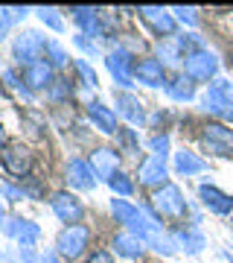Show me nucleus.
I'll return each instance as SVG.
<instances>
[{"label": "nucleus", "mask_w": 233, "mask_h": 263, "mask_svg": "<svg viewBox=\"0 0 233 263\" xmlns=\"http://www.w3.org/2000/svg\"><path fill=\"white\" fill-rule=\"evenodd\" d=\"M84 263H114V257L108 252H102V249H96V252H91L84 257Z\"/></svg>", "instance_id": "40"}, {"label": "nucleus", "mask_w": 233, "mask_h": 263, "mask_svg": "<svg viewBox=\"0 0 233 263\" xmlns=\"http://www.w3.org/2000/svg\"><path fill=\"white\" fill-rule=\"evenodd\" d=\"M50 208H53V214L58 216V222H65V226H82L84 205H82V199L73 196L70 190H56V193L50 196Z\"/></svg>", "instance_id": "8"}, {"label": "nucleus", "mask_w": 233, "mask_h": 263, "mask_svg": "<svg viewBox=\"0 0 233 263\" xmlns=\"http://www.w3.org/2000/svg\"><path fill=\"white\" fill-rule=\"evenodd\" d=\"M155 59H158L163 67L184 65V50H181V44H178V38H163V41H158V47H155Z\"/></svg>", "instance_id": "24"}, {"label": "nucleus", "mask_w": 233, "mask_h": 263, "mask_svg": "<svg viewBox=\"0 0 233 263\" xmlns=\"http://www.w3.org/2000/svg\"><path fill=\"white\" fill-rule=\"evenodd\" d=\"M73 44H76L79 50H82L84 56H91V59H99V56H102V50H99V44H96L93 38L82 35V32H79V35H73Z\"/></svg>", "instance_id": "34"}, {"label": "nucleus", "mask_w": 233, "mask_h": 263, "mask_svg": "<svg viewBox=\"0 0 233 263\" xmlns=\"http://www.w3.org/2000/svg\"><path fill=\"white\" fill-rule=\"evenodd\" d=\"M117 143H120L125 152L140 149V141H137V135H134V129H125V126H120V132H117Z\"/></svg>", "instance_id": "35"}, {"label": "nucleus", "mask_w": 233, "mask_h": 263, "mask_svg": "<svg viewBox=\"0 0 233 263\" xmlns=\"http://www.w3.org/2000/svg\"><path fill=\"white\" fill-rule=\"evenodd\" d=\"M44 56H47V62H50V67L53 70H61V67H67V62H70V53H67L58 41H47V50H44Z\"/></svg>", "instance_id": "27"}, {"label": "nucleus", "mask_w": 233, "mask_h": 263, "mask_svg": "<svg viewBox=\"0 0 233 263\" xmlns=\"http://www.w3.org/2000/svg\"><path fill=\"white\" fill-rule=\"evenodd\" d=\"M163 91H166V97L172 103H193V100H196V82H193L184 70L178 76H169V82H166Z\"/></svg>", "instance_id": "22"}, {"label": "nucleus", "mask_w": 233, "mask_h": 263, "mask_svg": "<svg viewBox=\"0 0 233 263\" xmlns=\"http://www.w3.org/2000/svg\"><path fill=\"white\" fill-rule=\"evenodd\" d=\"M88 117L93 120V129H99L102 135H117L120 126H117V111L111 105L99 103V100H91L88 103Z\"/></svg>", "instance_id": "19"}, {"label": "nucleus", "mask_w": 233, "mask_h": 263, "mask_svg": "<svg viewBox=\"0 0 233 263\" xmlns=\"http://www.w3.org/2000/svg\"><path fill=\"white\" fill-rule=\"evenodd\" d=\"M47 50V38L38 29H20L15 41H12V59L20 67H29L32 62H41Z\"/></svg>", "instance_id": "4"}, {"label": "nucleus", "mask_w": 233, "mask_h": 263, "mask_svg": "<svg viewBox=\"0 0 233 263\" xmlns=\"http://www.w3.org/2000/svg\"><path fill=\"white\" fill-rule=\"evenodd\" d=\"M227 260H230V263H233V252H227Z\"/></svg>", "instance_id": "46"}, {"label": "nucleus", "mask_w": 233, "mask_h": 263, "mask_svg": "<svg viewBox=\"0 0 233 263\" xmlns=\"http://www.w3.org/2000/svg\"><path fill=\"white\" fill-rule=\"evenodd\" d=\"M73 24L79 32L88 38H108V24H105V12L93 9V6H73Z\"/></svg>", "instance_id": "11"}, {"label": "nucleus", "mask_w": 233, "mask_h": 263, "mask_svg": "<svg viewBox=\"0 0 233 263\" xmlns=\"http://www.w3.org/2000/svg\"><path fill=\"white\" fill-rule=\"evenodd\" d=\"M149 211L158 216L160 222H163V219H166V222H184L186 216H189L193 226H198V216L193 214V208L186 202L184 190L178 187V184H172V181L163 184V187H158L149 196Z\"/></svg>", "instance_id": "1"}, {"label": "nucleus", "mask_w": 233, "mask_h": 263, "mask_svg": "<svg viewBox=\"0 0 233 263\" xmlns=\"http://www.w3.org/2000/svg\"><path fill=\"white\" fill-rule=\"evenodd\" d=\"M12 24H15V21H12L9 9H0V41H3V38L9 35V29H12Z\"/></svg>", "instance_id": "39"}, {"label": "nucleus", "mask_w": 233, "mask_h": 263, "mask_svg": "<svg viewBox=\"0 0 233 263\" xmlns=\"http://www.w3.org/2000/svg\"><path fill=\"white\" fill-rule=\"evenodd\" d=\"M169 12L175 15V21H178V24H184V27L196 29V24H198V15H196V9H193V6H172Z\"/></svg>", "instance_id": "33"}, {"label": "nucleus", "mask_w": 233, "mask_h": 263, "mask_svg": "<svg viewBox=\"0 0 233 263\" xmlns=\"http://www.w3.org/2000/svg\"><path fill=\"white\" fill-rule=\"evenodd\" d=\"M3 222H6V211H3V202H0V231H3Z\"/></svg>", "instance_id": "44"}, {"label": "nucleus", "mask_w": 233, "mask_h": 263, "mask_svg": "<svg viewBox=\"0 0 233 263\" xmlns=\"http://www.w3.org/2000/svg\"><path fill=\"white\" fill-rule=\"evenodd\" d=\"M137 15H140V21L158 35V41L178 35V21H175V15H172L169 9H160V6H140Z\"/></svg>", "instance_id": "9"}, {"label": "nucleus", "mask_w": 233, "mask_h": 263, "mask_svg": "<svg viewBox=\"0 0 233 263\" xmlns=\"http://www.w3.org/2000/svg\"><path fill=\"white\" fill-rule=\"evenodd\" d=\"M184 73L193 79V82H213L219 79V59L210 53V47H201V50H193L184 56Z\"/></svg>", "instance_id": "5"}, {"label": "nucleus", "mask_w": 233, "mask_h": 263, "mask_svg": "<svg viewBox=\"0 0 233 263\" xmlns=\"http://www.w3.org/2000/svg\"><path fill=\"white\" fill-rule=\"evenodd\" d=\"M9 15H12V21L18 24V21H24V18L29 15V9H24V6H12V9H9Z\"/></svg>", "instance_id": "42"}, {"label": "nucleus", "mask_w": 233, "mask_h": 263, "mask_svg": "<svg viewBox=\"0 0 233 263\" xmlns=\"http://www.w3.org/2000/svg\"><path fill=\"white\" fill-rule=\"evenodd\" d=\"M149 149H152V155H160V158H166V155H169V135H166V132H158V135H152V138H149Z\"/></svg>", "instance_id": "36"}, {"label": "nucleus", "mask_w": 233, "mask_h": 263, "mask_svg": "<svg viewBox=\"0 0 233 263\" xmlns=\"http://www.w3.org/2000/svg\"><path fill=\"white\" fill-rule=\"evenodd\" d=\"M134 82H143L146 88H166V82H169L166 67L160 65L155 56L137 59V65H134Z\"/></svg>", "instance_id": "16"}, {"label": "nucleus", "mask_w": 233, "mask_h": 263, "mask_svg": "<svg viewBox=\"0 0 233 263\" xmlns=\"http://www.w3.org/2000/svg\"><path fill=\"white\" fill-rule=\"evenodd\" d=\"M41 254H44V263H61V257L56 254V249H53V252H41Z\"/></svg>", "instance_id": "43"}, {"label": "nucleus", "mask_w": 233, "mask_h": 263, "mask_svg": "<svg viewBox=\"0 0 233 263\" xmlns=\"http://www.w3.org/2000/svg\"><path fill=\"white\" fill-rule=\"evenodd\" d=\"M230 231H233V216H230Z\"/></svg>", "instance_id": "47"}, {"label": "nucleus", "mask_w": 233, "mask_h": 263, "mask_svg": "<svg viewBox=\"0 0 233 263\" xmlns=\"http://www.w3.org/2000/svg\"><path fill=\"white\" fill-rule=\"evenodd\" d=\"M137 211H140V208H137V205H131L129 199H122V196H114V199H111V216L117 219V222H120V226H125V228L134 222Z\"/></svg>", "instance_id": "26"}, {"label": "nucleus", "mask_w": 233, "mask_h": 263, "mask_svg": "<svg viewBox=\"0 0 233 263\" xmlns=\"http://www.w3.org/2000/svg\"><path fill=\"white\" fill-rule=\"evenodd\" d=\"M172 243H175V249H181L186 254H201L207 246V237L198 226H181L172 231Z\"/></svg>", "instance_id": "18"}, {"label": "nucleus", "mask_w": 233, "mask_h": 263, "mask_svg": "<svg viewBox=\"0 0 233 263\" xmlns=\"http://www.w3.org/2000/svg\"><path fill=\"white\" fill-rule=\"evenodd\" d=\"M213 88H219V91H222V94H227V97H233V82L230 79H222V76H219V79H213Z\"/></svg>", "instance_id": "41"}, {"label": "nucleus", "mask_w": 233, "mask_h": 263, "mask_svg": "<svg viewBox=\"0 0 233 263\" xmlns=\"http://www.w3.org/2000/svg\"><path fill=\"white\" fill-rule=\"evenodd\" d=\"M108 187H111L114 193H117V196L129 199L131 193H134V181H131L129 176L122 173V170H117V173H114V176H111V181H108Z\"/></svg>", "instance_id": "30"}, {"label": "nucleus", "mask_w": 233, "mask_h": 263, "mask_svg": "<svg viewBox=\"0 0 233 263\" xmlns=\"http://www.w3.org/2000/svg\"><path fill=\"white\" fill-rule=\"evenodd\" d=\"M166 179H169V164H166V158H160V155H149L137 170L140 187H149L152 193L158 187H163V184H169Z\"/></svg>", "instance_id": "13"}, {"label": "nucleus", "mask_w": 233, "mask_h": 263, "mask_svg": "<svg viewBox=\"0 0 233 263\" xmlns=\"http://www.w3.org/2000/svg\"><path fill=\"white\" fill-rule=\"evenodd\" d=\"M24 82H27L29 91H50V85L56 82L50 62L41 59V62H32L29 67H24Z\"/></svg>", "instance_id": "21"}, {"label": "nucleus", "mask_w": 233, "mask_h": 263, "mask_svg": "<svg viewBox=\"0 0 233 263\" xmlns=\"http://www.w3.org/2000/svg\"><path fill=\"white\" fill-rule=\"evenodd\" d=\"M38 21L44 24V27H50L53 32H65V18L58 15V9H47V6H41V9H35Z\"/></svg>", "instance_id": "31"}, {"label": "nucleus", "mask_w": 233, "mask_h": 263, "mask_svg": "<svg viewBox=\"0 0 233 263\" xmlns=\"http://www.w3.org/2000/svg\"><path fill=\"white\" fill-rule=\"evenodd\" d=\"M88 161H91V167H93V173H96L99 181H111V176L120 170V152L111 149V146H96V149H91Z\"/></svg>", "instance_id": "17"}, {"label": "nucleus", "mask_w": 233, "mask_h": 263, "mask_svg": "<svg viewBox=\"0 0 233 263\" xmlns=\"http://www.w3.org/2000/svg\"><path fill=\"white\" fill-rule=\"evenodd\" d=\"M230 65H233V50H230Z\"/></svg>", "instance_id": "48"}, {"label": "nucleus", "mask_w": 233, "mask_h": 263, "mask_svg": "<svg viewBox=\"0 0 233 263\" xmlns=\"http://www.w3.org/2000/svg\"><path fill=\"white\" fill-rule=\"evenodd\" d=\"M102 59H105V67H108L114 85H117L120 91H131V88H134V65H137V59L131 56V50H125L120 44V47L108 50Z\"/></svg>", "instance_id": "2"}, {"label": "nucleus", "mask_w": 233, "mask_h": 263, "mask_svg": "<svg viewBox=\"0 0 233 263\" xmlns=\"http://www.w3.org/2000/svg\"><path fill=\"white\" fill-rule=\"evenodd\" d=\"M0 263H3V257H0Z\"/></svg>", "instance_id": "49"}, {"label": "nucleus", "mask_w": 233, "mask_h": 263, "mask_svg": "<svg viewBox=\"0 0 233 263\" xmlns=\"http://www.w3.org/2000/svg\"><path fill=\"white\" fill-rule=\"evenodd\" d=\"M0 76H3V82L9 85L12 91H18V94H24V97H32V91H29L27 82H24V73H18L15 67H3Z\"/></svg>", "instance_id": "29"}, {"label": "nucleus", "mask_w": 233, "mask_h": 263, "mask_svg": "<svg viewBox=\"0 0 233 263\" xmlns=\"http://www.w3.org/2000/svg\"><path fill=\"white\" fill-rule=\"evenodd\" d=\"M111 249L120 257H129V260H137L140 254L146 252V243L140 240V237H134L131 231H120V234L111 237Z\"/></svg>", "instance_id": "23"}, {"label": "nucleus", "mask_w": 233, "mask_h": 263, "mask_svg": "<svg viewBox=\"0 0 233 263\" xmlns=\"http://www.w3.org/2000/svg\"><path fill=\"white\" fill-rule=\"evenodd\" d=\"M73 67H76V73H79V79H82L84 88H96V85H99V76H96V70H93V67L84 62V59H76Z\"/></svg>", "instance_id": "32"}, {"label": "nucleus", "mask_w": 233, "mask_h": 263, "mask_svg": "<svg viewBox=\"0 0 233 263\" xmlns=\"http://www.w3.org/2000/svg\"><path fill=\"white\" fill-rule=\"evenodd\" d=\"M18 263H44V254H38L35 249H18Z\"/></svg>", "instance_id": "38"}, {"label": "nucleus", "mask_w": 233, "mask_h": 263, "mask_svg": "<svg viewBox=\"0 0 233 263\" xmlns=\"http://www.w3.org/2000/svg\"><path fill=\"white\" fill-rule=\"evenodd\" d=\"M204 170H207V161L201 155H196V152H189V149L175 152V173L178 176H198Z\"/></svg>", "instance_id": "25"}, {"label": "nucleus", "mask_w": 233, "mask_h": 263, "mask_svg": "<svg viewBox=\"0 0 233 263\" xmlns=\"http://www.w3.org/2000/svg\"><path fill=\"white\" fill-rule=\"evenodd\" d=\"M201 108H204L207 114H213L219 123H227V126L233 123V97L222 94V91L213 88V85L201 94Z\"/></svg>", "instance_id": "14"}, {"label": "nucleus", "mask_w": 233, "mask_h": 263, "mask_svg": "<svg viewBox=\"0 0 233 263\" xmlns=\"http://www.w3.org/2000/svg\"><path fill=\"white\" fill-rule=\"evenodd\" d=\"M114 105H117V111H120L131 126H143V123H146V111H143L140 100L131 94V91H117V88H114Z\"/></svg>", "instance_id": "20"}, {"label": "nucleus", "mask_w": 233, "mask_h": 263, "mask_svg": "<svg viewBox=\"0 0 233 263\" xmlns=\"http://www.w3.org/2000/svg\"><path fill=\"white\" fill-rule=\"evenodd\" d=\"M201 143L213 155H219V158H230L233 155V126L219 123V120H207L201 126Z\"/></svg>", "instance_id": "6"}, {"label": "nucleus", "mask_w": 233, "mask_h": 263, "mask_svg": "<svg viewBox=\"0 0 233 263\" xmlns=\"http://www.w3.org/2000/svg\"><path fill=\"white\" fill-rule=\"evenodd\" d=\"M0 164H3V170L9 173L12 179L27 181L29 173H32V152H29L24 143L12 141V143H6V146L0 149Z\"/></svg>", "instance_id": "7"}, {"label": "nucleus", "mask_w": 233, "mask_h": 263, "mask_svg": "<svg viewBox=\"0 0 233 263\" xmlns=\"http://www.w3.org/2000/svg\"><path fill=\"white\" fill-rule=\"evenodd\" d=\"M6 146V132H3V126H0V149Z\"/></svg>", "instance_id": "45"}, {"label": "nucleus", "mask_w": 233, "mask_h": 263, "mask_svg": "<svg viewBox=\"0 0 233 263\" xmlns=\"http://www.w3.org/2000/svg\"><path fill=\"white\" fill-rule=\"evenodd\" d=\"M47 97H50L53 103H67V100L73 97V85H70V79H65V76H58L56 82L50 85V91H47Z\"/></svg>", "instance_id": "28"}, {"label": "nucleus", "mask_w": 233, "mask_h": 263, "mask_svg": "<svg viewBox=\"0 0 233 263\" xmlns=\"http://www.w3.org/2000/svg\"><path fill=\"white\" fill-rule=\"evenodd\" d=\"M198 199H201V208L210 211L213 216H233V196L219 190L213 181L198 184Z\"/></svg>", "instance_id": "12"}, {"label": "nucleus", "mask_w": 233, "mask_h": 263, "mask_svg": "<svg viewBox=\"0 0 233 263\" xmlns=\"http://www.w3.org/2000/svg\"><path fill=\"white\" fill-rule=\"evenodd\" d=\"M3 234L9 237V240H15L18 249H35L38 237H41V228H38V222L24 219V216H6Z\"/></svg>", "instance_id": "10"}, {"label": "nucleus", "mask_w": 233, "mask_h": 263, "mask_svg": "<svg viewBox=\"0 0 233 263\" xmlns=\"http://www.w3.org/2000/svg\"><path fill=\"white\" fill-rule=\"evenodd\" d=\"M65 179L70 187L76 190H93L96 184H99V179H96V173H93L91 161L88 158H70L65 167Z\"/></svg>", "instance_id": "15"}, {"label": "nucleus", "mask_w": 233, "mask_h": 263, "mask_svg": "<svg viewBox=\"0 0 233 263\" xmlns=\"http://www.w3.org/2000/svg\"><path fill=\"white\" fill-rule=\"evenodd\" d=\"M91 246V228L88 226H65L56 237V254L61 260H79Z\"/></svg>", "instance_id": "3"}, {"label": "nucleus", "mask_w": 233, "mask_h": 263, "mask_svg": "<svg viewBox=\"0 0 233 263\" xmlns=\"http://www.w3.org/2000/svg\"><path fill=\"white\" fill-rule=\"evenodd\" d=\"M0 196L9 199V202H24V199H27V193H24V187L12 184V181H0Z\"/></svg>", "instance_id": "37"}]
</instances>
